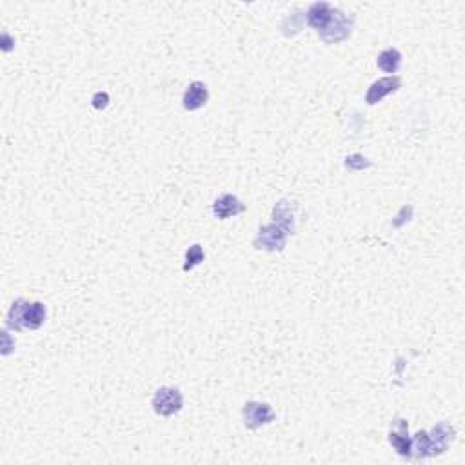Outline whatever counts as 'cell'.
I'll list each match as a JSON object with an SVG mask.
<instances>
[{"label":"cell","instance_id":"obj_1","mask_svg":"<svg viewBox=\"0 0 465 465\" xmlns=\"http://www.w3.org/2000/svg\"><path fill=\"white\" fill-rule=\"evenodd\" d=\"M46 322V306L42 302H28L24 298L13 302L8 313V329L22 331V329H40Z\"/></svg>","mask_w":465,"mask_h":465},{"label":"cell","instance_id":"obj_2","mask_svg":"<svg viewBox=\"0 0 465 465\" xmlns=\"http://www.w3.org/2000/svg\"><path fill=\"white\" fill-rule=\"evenodd\" d=\"M153 411L160 416H173L180 413L184 407V397L182 392L178 391L177 388H160L156 389L155 397L151 400Z\"/></svg>","mask_w":465,"mask_h":465},{"label":"cell","instance_id":"obj_3","mask_svg":"<svg viewBox=\"0 0 465 465\" xmlns=\"http://www.w3.org/2000/svg\"><path fill=\"white\" fill-rule=\"evenodd\" d=\"M353 31V19L351 17H347L346 13H342L340 10L334 8V15L333 20L329 24L327 28L324 31H320V38L325 42V44H337V42H342L346 38L351 37Z\"/></svg>","mask_w":465,"mask_h":465},{"label":"cell","instance_id":"obj_4","mask_svg":"<svg viewBox=\"0 0 465 465\" xmlns=\"http://www.w3.org/2000/svg\"><path fill=\"white\" fill-rule=\"evenodd\" d=\"M286 240H288V232L276 223H267L258 231L253 246L264 251H282L286 247Z\"/></svg>","mask_w":465,"mask_h":465},{"label":"cell","instance_id":"obj_5","mask_svg":"<svg viewBox=\"0 0 465 465\" xmlns=\"http://www.w3.org/2000/svg\"><path fill=\"white\" fill-rule=\"evenodd\" d=\"M276 418L274 411L270 404H260V401H247L244 406V424L247 429H258L262 425L271 424Z\"/></svg>","mask_w":465,"mask_h":465},{"label":"cell","instance_id":"obj_6","mask_svg":"<svg viewBox=\"0 0 465 465\" xmlns=\"http://www.w3.org/2000/svg\"><path fill=\"white\" fill-rule=\"evenodd\" d=\"M400 87H401V78L397 77V75H394V77L380 78V80H376V82L371 84L369 91H367V95H365V102H367L369 105L378 104V102H382L388 95H391V93H397Z\"/></svg>","mask_w":465,"mask_h":465},{"label":"cell","instance_id":"obj_7","mask_svg":"<svg viewBox=\"0 0 465 465\" xmlns=\"http://www.w3.org/2000/svg\"><path fill=\"white\" fill-rule=\"evenodd\" d=\"M333 15H334L333 6L327 4V2H316V4H313L309 10H307L306 19L311 28H315L316 31L320 33L324 31L329 24H331Z\"/></svg>","mask_w":465,"mask_h":465},{"label":"cell","instance_id":"obj_8","mask_svg":"<svg viewBox=\"0 0 465 465\" xmlns=\"http://www.w3.org/2000/svg\"><path fill=\"white\" fill-rule=\"evenodd\" d=\"M389 442L397 449L400 456H411V436H409V427H407L406 420H394L392 422L391 433H389Z\"/></svg>","mask_w":465,"mask_h":465},{"label":"cell","instance_id":"obj_9","mask_svg":"<svg viewBox=\"0 0 465 465\" xmlns=\"http://www.w3.org/2000/svg\"><path fill=\"white\" fill-rule=\"evenodd\" d=\"M244 211H246V205L238 200L237 196L232 195H222L220 198H216L213 204V214L220 220L237 216V214L244 213Z\"/></svg>","mask_w":465,"mask_h":465},{"label":"cell","instance_id":"obj_10","mask_svg":"<svg viewBox=\"0 0 465 465\" xmlns=\"http://www.w3.org/2000/svg\"><path fill=\"white\" fill-rule=\"evenodd\" d=\"M209 98V91L204 82H193L187 86L186 93H184L182 104L187 111H196L204 108Z\"/></svg>","mask_w":465,"mask_h":465},{"label":"cell","instance_id":"obj_11","mask_svg":"<svg viewBox=\"0 0 465 465\" xmlns=\"http://www.w3.org/2000/svg\"><path fill=\"white\" fill-rule=\"evenodd\" d=\"M429 434V440H431V452L434 455H440L449 447V442L455 436V429L449 424H438L436 427L431 431Z\"/></svg>","mask_w":465,"mask_h":465},{"label":"cell","instance_id":"obj_12","mask_svg":"<svg viewBox=\"0 0 465 465\" xmlns=\"http://www.w3.org/2000/svg\"><path fill=\"white\" fill-rule=\"evenodd\" d=\"M273 220L276 226L283 229V231L288 232H295V214L291 211V204L288 200H280L279 204L274 205L273 209Z\"/></svg>","mask_w":465,"mask_h":465},{"label":"cell","instance_id":"obj_13","mask_svg":"<svg viewBox=\"0 0 465 465\" xmlns=\"http://www.w3.org/2000/svg\"><path fill=\"white\" fill-rule=\"evenodd\" d=\"M376 64L382 71L385 73H397L401 66V53L394 47H389V50H383L382 53L376 59Z\"/></svg>","mask_w":465,"mask_h":465},{"label":"cell","instance_id":"obj_14","mask_svg":"<svg viewBox=\"0 0 465 465\" xmlns=\"http://www.w3.org/2000/svg\"><path fill=\"white\" fill-rule=\"evenodd\" d=\"M205 255H204V249H202L200 244H195V246H191L189 249L186 251V262H184V271H191L195 270L196 265H200L202 262H204Z\"/></svg>","mask_w":465,"mask_h":465},{"label":"cell","instance_id":"obj_15","mask_svg":"<svg viewBox=\"0 0 465 465\" xmlns=\"http://www.w3.org/2000/svg\"><path fill=\"white\" fill-rule=\"evenodd\" d=\"M371 162L365 156L362 155H351L347 156L346 158V168L349 169V171H362V169H367L371 168Z\"/></svg>","mask_w":465,"mask_h":465},{"label":"cell","instance_id":"obj_16","mask_svg":"<svg viewBox=\"0 0 465 465\" xmlns=\"http://www.w3.org/2000/svg\"><path fill=\"white\" fill-rule=\"evenodd\" d=\"M93 108H95V110H105V108H108V105H110V95H108V93L105 91H98V93H95V96H93Z\"/></svg>","mask_w":465,"mask_h":465}]
</instances>
